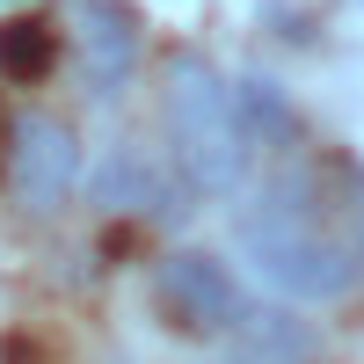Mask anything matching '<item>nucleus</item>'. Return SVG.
<instances>
[{
    "mask_svg": "<svg viewBox=\"0 0 364 364\" xmlns=\"http://www.w3.org/2000/svg\"><path fill=\"white\" fill-rule=\"evenodd\" d=\"M73 190H80V139H73V124H58L44 109L15 117V132H8V197L29 219H51Z\"/></svg>",
    "mask_w": 364,
    "mask_h": 364,
    "instance_id": "7ed1b4c3",
    "label": "nucleus"
},
{
    "mask_svg": "<svg viewBox=\"0 0 364 364\" xmlns=\"http://www.w3.org/2000/svg\"><path fill=\"white\" fill-rule=\"evenodd\" d=\"M240 255L284 299H343L364 277V168L314 154L269 175L240 211Z\"/></svg>",
    "mask_w": 364,
    "mask_h": 364,
    "instance_id": "f257e3e1",
    "label": "nucleus"
},
{
    "mask_svg": "<svg viewBox=\"0 0 364 364\" xmlns=\"http://www.w3.org/2000/svg\"><path fill=\"white\" fill-rule=\"evenodd\" d=\"M87 197H95L102 211H154L161 219V204H168V175L139 154V146H117V154L102 161V175L87 182Z\"/></svg>",
    "mask_w": 364,
    "mask_h": 364,
    "instance_id": "0eeeda50",
    "label": "nucleus"
},
{
    "mask_svg": "<svg viewBox=\"0 0 364 364\" xmlns=\"http://www.w3.org/2000/svg\"><path fill=\"white\" fill-rule=\"evenodd\" d=\"M154 299H161V314L182 328V336H226V328L248 314V299H240L233 269H226L219 255H197V248L161 262Z\"/></svg>",
    "mask_w": 364,
    "mask_h": 364,
    "instance_id": "39448f33",
    "label": "nucleus"
},
{
    "mask_svg": "<svg viewBox=\"0 0 364 364\" xmlns=\"http://www.w3.org/2000/svg\"><path fill=\"white\" fill-rule=\"evenodd\" d=\"M146 58V22L132 0H73V66L95 102H117Z\"/></svg>",
    "mask_w": 364,
    "mask_h": 364,
    "instance_id": "20e7f679",
    "label": "nucleus"
},
{
    "mask_svg": "<svg viewBox=\"0 0 364 364\" xmlns=\"http://www.w3.org/2000/svg\"><path fill=\"white\" fill-rule=\"evenodd\" d=\"M161 124H168V154L175 175L197 197H233L248 175V124H240L233 80L211 66L204 51H175L168 66V95H161Z\"/></svg>",
    "mask_w": 364,
    "mask_h": 364,
    "instance_id": "f03ea898",
    "label": "nucleus"
},
{
    "mask_svg": "<svg viewBox=\"0 0 364 364\" xmlns=\"http://www.w3.org/2000/svg\"><path fill=\"white\" fill-rule=\"evenodd\" d=\"M321 336L291 314H240L226 328V357L219 364H314Z\"/></svg>",
    "mask_w": 364,
    "mask_h": 364,
    "instance_id": "423d86ee",
    "label": "nucleus"
},
{
    "mask_svg": "<svg viewBox=\"0 0 364 364\" xmlns=\"http://www.w3.org/2000/svg\"><path fill=\"white\" fill-rule=\"evenodd\" d=\"M240 124H248V117H262V132L269 139H299V117H284V102H277V87H269L262 73H248V80H240Z\"/></svg>",
    "mask_w": 364,
    "mask_h": 364,
    "instance_id": "1a4fd4ad",
    "label": "nucleus"
},
{
    "mask_svg": "<svg viewBox=\"0 0 364 364\" xmlns=\"http://www.w3.org/2000/svg\"><path fill=\"white\" fill-rule=\"evenodd\" d=\"M51 29L44 22H8V29H0V73H8V80H37L44 66H51Z\"/></svg>",
    "mask_w": 364,
    "mask_h": 364,
    "instance_id": "6e6552de",
    "label": "nucleus"
}]
</instances>
